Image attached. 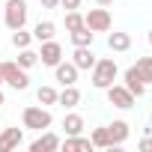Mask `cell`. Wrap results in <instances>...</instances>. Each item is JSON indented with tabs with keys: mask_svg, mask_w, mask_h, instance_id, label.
Listing matches in <instances>:
<instances>
[{
	"mask_svg": "<svg viewBox=\"0 0 152 152\" xmlns=\"http://www.w3.org/2000/svg\"><path fill=\"white\" fill-rule=\"evenodd\" d=\"M116 75H119V66H116L113 57L96 60V66H93V87H96V90H107V87L116 81Z\"/></svg>",
	"mask_w": 152,
	"mask_h": 152,
	"instance_id": "1",
	"label": "cell"
},
{
	"mask_svg": "<svg viewBox=\"0 0 152 152\" xmlns=\"http://www.w3.org/2000/svg\"><path fill=\"white\" fill-rule=\"evenodd\" d=\"M21 122H24V128L45 131V128H51L54 116H51V110H48L45 104H30V107H24V113H21Z\"/></svg>",
	"mask_w": 152,
	"mask_h": 152,
	"instance_id": "2",
	"label": "cell"
},
{
	"mask_svg": "<svg viewBox=\"0 0 152 152\" xmlns=\"http://www.w3.org/2000/svg\"><path fill=\"white\" fill-rule=\"evenodd\" d=\"M6 9H3V24L9 30H21L27 24V0H3Z\"/></svg>",
	"mask_w": 152,
	"mask_h": 152,
	"instance_id": "3",
	"label": "cell"
},
{
	"mask_svg": "<svg viewBox=\"0 0 152 152\" xmlns=\"http://www.w3.org/2000/svg\"><path fill=\"white\" fill-rule=\"evenodd\" d=\"M3 84H9L12 90H27L30 87V78H27V69H21L15 60L12 63H3Z\"/></svg>",
	"mask_w": 152,
	"mask_h": 152,
	"instance_id": "4",
	"label": "cell"
},
{
	"mask_svg": "<svg viewBox=\"0 0 152 152\" xmlns=\"http://www.w3.org/2000/svg\"><path fill=\"white\" fill-rule=\"evenodd\" d=\"M84 24H87L93 33H107L110 24H113V18H110L107 6H99V9H90V12L84 15Z\"/></svg>",
	"mask_w": 152,
	"mask_h": 152,
	"instance_id": "5",
	"label": "cell"
},
{
	"mask_svg": "<svg viewBox=\"0 0 152 152\" xmlns=\"http://www.w3.org/2000/svg\"><path fill=\"white\" fill-rule=\"evenodd\" d=\"M104 93H107V102H110L113 107H119V110L134 107V96L128 93V87H125V84H110Z\"/></svg>",
	"mask_w": 152,
	"mask_h": 152,
	"instance_id": "6",
	"label": "cell"
},
{
	"mask_svg": "<svg viewBox=\"0 0 152 152\" xmlns=\"http://www.w3.org/2000/svg\"><path fill=\"white\" fill-rule=\"evenodd\" d=\"M63 60V45L60 42H54V39H48V42H42V48H39V63L42 66H57Z\"/></svg>",
	"mask_w": 152,
	"mask_h": 152,
	"instance_id": "7",
	"label": "cell"
},
{
	"mask_svg": "<svg viewBox=\"0 0 152 152\" xmlns=\"http://www.w3.org/2000/svg\"><path fill=\"white\" fill-rule=\"evenodd\" d=\"M54 81H57V84H63V87L75 84V81H78V66H75L72 60H69V63H63V60H60V63L54 66Z\"/></svg>",
	"mask_w": 152,
	"mask_h": 152,
	"instance_id": "8",
	"label": "cell"
},
{
	"mask_svg": "<svg viewBox=\"0 0 152 152\" xmlns=\"http://www.w3.org/2000/svg\"><path fill=\"white\" fill-rule=\"evenodd\" d=\"M54 149H60V137L54 134V131H39V137L30 143V152H54Z\"/></svg>",
	"mask_w": 152,
	"mask_h": 152,
	"instance_id": "9",
	"label": "cell"
},
{
	"mask_svg": "<svg viewBox=\"0 0 152 152\" xmlns=\"http://www.w3.org/2000/svg\"><path fill=\"white\" fill-rule=\"evenodd\" d=\"M24 143V131L21 128H0V152H12Z\"/></svg>",
	"mask_w": 152,
	"mask_h": 152,
	"instance_id": "10",
	"label": "cell"
},
{
	"mask_svg": "<svg viewBox=\"0 0 152 152\" xmlns=\"http://www.w3.org/2000/svg\"><path fill=\"white\" fill-rule=\"evenodd\" d=\"M122 81H125V87H128V93H131L134 99H140V96L146 93V84H143V78L137 75V69H134V66H128V69H125Z\"/></svg>",
	"mask_w": 152,
	"mask_h": 152,
	"instance_id": "11",
	"label": "cell"
},
{
	"mask_svg": "<svg viewBox=\"0 0 152 152\" xmlns=\"http://www.w3.org/2000/svg\"><path fill=\"white\" fill-rule=\"evenodd\" d=\"M60 149H66V152H90L93 143H90V137H81V134H66V140H60Z\"/></svg>",
	"mask_w": 152,
	"mask_h": 152,
	"instance_id": "12",
	"label": "cell"
},
{
	"mask_svg": "<svg viewBox=\"0 0 152 152\" xmlns=\"http://www.w3.org/2000/svg\"><path fill=\"white\" fill-rule=\"evenodd\" d=\"M57 104H63V107H78V104H81V90L75 87V84L63 87V90L57 93Z\"/></svg>",
	"mask_w": 152,
	"mask_h": 152,
	"instance_id": "13",
	"label": "cell"
},
{
	"mask_svg": "<svg viewBox=\"0 0 152 152\" xmlns=\"http://www.w3.org/2000/svg\"><path fill=\"white\" fill-rule=\"evenodd\" d=\"M72 63L78 66V72H81V69H93V66H96L93 45H90V48H75V54H72Z\"/></svg>",
	"mask_w": 152,
	"mask_h": 152,
	"instance_id": "14",
	"label": "cell"
},
{
	"mask_svg": "<svg viewBox=\"0 0 152 152\" xmlns=\"http://www.w3.org/2000/svg\"><path fill=\"white\" fill-rule=\"evenodd\" d=\"M107 134H110V143H113V149H116V146L125 143V137H128V122H125V119H113V122L107 125Z\"/></svg>",
	"mask_w": 152,
	"mask_h": 152,
	"instance_id": "15",
	"label": "cell"
},
{
	"mask_svg": "<svg viewBox=\"0 0 152 152\" xmlns=\"http://www.w3.org/2000/svg\"><path fill=\"white\" fill-rule=\"evenodd\" d=\"M69 36H72V45H75V48H90V45H93V36H96V33H93V30H90V27L84 24V27H78V30H72Z\"/></svg>",
	"mask_w": 152,
	"mask_h": 152,
	"instance_id": "16",
	"label": "cell"
},
{
	"mask_svg": "<svg viewBox=\"0 0 152 152\" xmlns=\"http://www.w3.org/2000/svg\"><path fill=\"white\" fill-rule=\"evenodd\" d=\"M90 143H93V149H113V143H110V134H107V125H102V128H93V134H90Z\"/></svg>",
	"mask_w": 152,
	"mask_h": 152,
	"instance_id": "17",
	"label": "cell"
},
{
	"mask_svg": "<svg viewBox=\"0 0 152 152\" xmlns=\"http://www.w3.org/2000/svg\"><path fill=\"white\" fill-rule=\"evenodd\" d=\"M54 33H57V24L54 21H39L33 27V39L36 42H48V39H54Z\"/></svg>",
	"mask_w": 152,
	"mask_h": 152,
	"instance_id": "18",
	"label": "cell"
},
{
	"mask_svg": "<svg viewBox=\"0 0 152 152\" xmlns=\"http://www.w3.org/2000/svg\"><path fill=\"white\" fill-rule=\"evenodd\" d=\"M107 48L116 51V54H122V51L131 48V36H128V33H110V36H107Z\"/></svg>",
	"mask_w": 152,
	"mask_h": 152,
	"instance_id": "19",
	"label": "cell"
},
{
	"mask_svg": "<svg viewBox=\"0 0 152 152\" xmlns=\"http://www.w3.org/2000/svg\"><path fill=\"white\" fill-rule=\"evenodd\" d=\"M63 128H66V134H81L84 131V116L81 113H66L63 116Z\"/></svg>",
	"mask_w": 152,
	"mask_h": 152,
	"instance_id": "20",
	"label": "cell"
},
{
	"mask_svg": "<svg viewBox=\"0 0 152 152\" xmlns=\"http://www.w3.org/2000/svg\"><path fill=\"white\" fill-rule=\"evenodd\" d=\"M21 69H33L36 63H39V51H33V48H18V60H15Z\"/></svg>",
	"mask_w": 152,
	"mask_h": 152,
	"instance_id": "21",
	"label": "cell"
},
{
	"mask_svg": "<svg viewBox=\"0 0 152 152\" xmlns=\"http://www.w3.org/2000/svg\"><path fill=\"white\" fill-rule=\"evenodd\" d=\"M134 69H137V75L143 78V84H152V57H137Z\"/></svg>",
	"mask_w": 152,
	"mask_h": 152,
	"instance_id": "22",
	"label": "cell"
},
{
	"mask_svg": "<svg viewBox=\"0 0 152 152\" xmlns=\"http://www.w3.org/2000/svg\"><path fill=\"white\" fill-rule=\"evenodd\" d=\"M36 102L45 104V107H48V104H57V90H54V87H39V90H36Z\"/></svg>",
	"mask_w": 152,
	"mask_h": 152,
	"instance_id": "23",
	"label": "cell"
},
{
	"mask_svg": "<svg viewBox=\"0 0 152 152\" xmlns=\"http://www.w3.org/2000/svg\"><path fill=\"white\" fill-rule=\"evenodd\" d=\"M30 42H33V33H27L24 27L21 30H12V45L15 48H30Z\"/></svg>",
	"mask_w": 152,
	"mask_h": 152,
	"instance_id": "24",
	"label": "cell"
},
{
	"mask_svg": "<svg viewBox=\"0 0 152 152\" xmlns=\"http://www.w3.org/2000/svg\"><path fill=\"white\" fill-rule=\"evenodd\" d=\"M78 27H84V15L78 9H69L66 12V30L72 33V30H78Z\"/></svg>",
	"mask_w": 152,
	"mask_h": 152,
	"instance_id": "25",
	"label": "cell"
},
{
	"mask_svg": "<svg viewBox=\"0 0 152 152\" xmlns=\"http://www.w3.org/2000/svg\"><path fill=\"white\" fill-rule=\"evenodd\" d=\"M60 6L69 12V9H81V0H60Z\"/></svg>",
	"mask_w": 152,
	"mask_h": 152,
	"instance_id": "26",
	"label": "cell"
},
{
	"mask_svg": "<svg viewBox=\"0 0 152 152\" xmlns=\"http://www.w3.org/2000/svg\"><path fill=\"white\" fill-rule=\"evenodd\" d=\"M137 146H140V152H152V137L146 134V137H143V140H140Z\"/></svg>",
	"mask_w": 152,
	"mask_h": 152,
	"instance_id": "27",
	"label": "cell"
},
{
	"mask_svg": "<svg viewBox=\"0 0 152 152\" xmlns=\"http://www.w3.org/2000/svg\"><path fill=\"white\" fill-rule=\"evenodd\" d=\"M39 3H42V9H57L60 0H39Z\"/></svg>",
	"mask_w": 152,
	"mask_h": 152,
	"instance_id": "28",
	"label": "cell"
},
{
	"mask_svg": "<svg viewBox=\"0 0 152 152\" xmlns=\"http://www.w3.org/2000/svg\"><path fill=\"white\" fill-rule=\"evenodd\" d=\"M96 3H99V6H110V3H113V0H96Z\"/></svg>",
	"mask_w": 152,
	"mask_h": 152,
	"instance_id": "29",
	"label": "cell"
},
{
	"mask_svg": "<svg viewBox=\"0 0 152 152\" xmlns=\"http://www.w3.org/2000/svg\"><path fill=\"white\" fill-rule=\"evenodd\" d=\"M0 84H3V63H0Z\"/></svg>",
	"mask_w": 152,
	"mask_h": 152,
	"instance_id": "30",
	"label": "cell"
},
{
	"mask_svg": "<svg viewBox=\"0 0 152 152\" xmlns=\"http://www.w3.org/2000/svg\"><path fill=\"white\" fill-rule=\"evenodd\" d=\"M3 102H6V99H3V93H0V107H3Z\"/></svg>",
	"mask_w": 152,
	"mask_h": 152,
	"instance_id": "31",
	"label": "cell"
},
{
	"mask_svg": "<svg viewBox=\"0 0 152 152\" xmlns=\"http://www.w3.org/2000/svg\"><path fill=\"white\" fill-rule=\"evenodd\" d=\"M149 45H152V30H149Z\"/></svg>",
	"mask_w": 152,
	"mask_h": 152,
	"instance_id": "32",
	"label": "cell"
}]
</instances>
